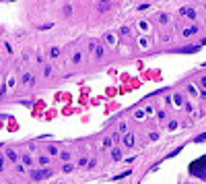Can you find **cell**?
Instances as JSON below:
<instances>
[{
    "mask_svg": "<svg viewBox=\"0 0 206 184\" xmlns=\"http://www.w3.org/2000/svg\"><path fill=\"white\" fill-rule=\"evenodd\" d=\"M43 77H52V66H45L43 68Z\"/></svg>",
    "mask_w": 206,
    "mask_h": 184,
    "instance_id": "cell-25",
    "label": "cell"
},
{
    "mask_svg": "<svg viewBox=\"0 0 206 184\" xmlns=\"http://www.w3.org/2000/svg\"><path fill=\"white\" fill-rule=\"evenodd\" d=\"M39 163H41V166H47V163H49V157H47V155H41V157H39Z\"/></svg>",
    "mask_w": 206,
    "mask_h": 184,
    "instance_id": "cell-19",
    "label": "cell"
},
{
    "mask_svg": "<svg viewBox=\"0 0 206 184\" xmlns=\"http://www.w3.org/2000/svg\"><path fill=\"white\" fill-rule=\"evenodd\" d=\"M167 128H169V130H175V128H177V122H175V120H173V122H169V126H167Z\"/></svg>",
    "mask_w": 206,
    "mask_h": 184,
    "instance_id": "cell-33",
    "label": "cell"
},
{
    "mask_svg": "<svg viewBox=\"0 0 206 184\" xmlns=\"http://www.w3.org/2000/svg\"><path fill=\"white\" fill-rule=\"evenodd\" d=\"M190 174L200 178V180H206V155H202L200 159L190 163Z\"/></svg>",
    "mask_w": 206,
    "mask_h": 184,
    "instance_id": "cell-1",
    "label": "cell"
},
{
    "mask_svg": "<svg viewBox=\"0 0 206 184\" xmlns=\"http://www.w3.org/2000/svg\"><path fill=\"white\" fill-rule=\"evenodd\" d=\"M23 83H25V85H31V83H33V75L25 73V75H23Z\"/></svg>",
    "mask_w": 206,
    "mask_h": 184,
    "instance_id": "cell-10",
    "label": "cell"
},
{
    "mask_svg": "<svg viewBox=\"0 0 206 184\" xmlns=\"http://www.w3.org/2000/svg\"><path fill=\"white\" fill-rule=\"evenodd\" d=\"M64 15H66V17L72 15V6H70V4H64Z\"/></svg>",
    "mask_w": 206,
    "mask_h": 184,
    "instance_id": "cell-18",
    "label": "cell"
},
{
    "mask_svg": "<svg viewBox=\"0 0 206 184\" xmlns=\"http://www.w3.org/2000/svg\"><path fill=\"white\" fill-rule=\"evenodd\" d=\"M122 35L124 37H130V29L128 27H122Z\"/></svg>",
    "mask_w": 206,
    "mask_h": 184,
    "instance_id": "cell-31",
    "label": "cell"
},
{
    "mask_svg": "<svg viewBox=\"0 0 206 184\" xmlns=\"http://www.w3.org/2000/svg\"><path fill=\"white\" fill-rule=\"evenodd\" d=\"M126 176H130V172H122V174H118V176H114V180H122Z\"/></svg>",
    "mask_w": 206,
    "mask_h": 184,
    "instance_id": "cell-23",
    "label": "cell"
},
{
    "mask_svg": "<svg viewBox=\"0 0 206 184\" xmlns=\"http://www.w3.org/2000/svg\"><path fill=\"white\" fill-rule=\"evenodd\" d=\"M0 147H2V143H0Z\"/></svg>",
    "mask_w": 206,
    "mask_h": 184,
    "instance_id": "cell-39",
    "label": "cell"
},
{
    "mask_svg": "<svg viewBox=\"0 0 206 184\" xmlns=\"http://www.w3.org/2000/svg\"><path fill=\"white\" fill-rule=\"evenodd\" d=\"M148 8H151V4H140L138 6V10H148Z\"/></svg>",
    "mask_w": 206,
    "mask_h": 184,
    "instance_id": "cell-36",
    "label": "cell"
},
{
    "mask_svg": "<svg viewBox=\"0 0 206 184\" xmlns=\"http://www.w3.org/2000/svg\"><path fill=\"white\" fill-rule=\"evenodd\" d=\"M179 15H186V17H190V19H196V17H198V12H196L194 8H181Z\"/></svg>",
    "mask_w": 206,
    "mask_h": 184,
    "instance_id": "cell-4",
    "label": "cell"
},
{
    "mask_svg": "<svg viewBox=\"0 0 206 184\" xmlns=\"http://www.w3.org/2000/svg\"><path fill=\"white\" fill-rule=\"evenodd\" d=\"M120 133L128 135V124H126V122H122V124H120Z\"/></svg>",
    "mask_w": 206,
    "mask_h": 184,
    "instance_id": "cell-24",
    "label": "cell"
},
{
    "mask_svg": "<svg viewBox=\"0 0 206 184\" xmlns=\"http://www.w3.org/2000/svg\"><path fill=\"white\" fill-rule=\"evenodd\" d=\"M79 166H81V168H84V166H89V161L82 157V159H79Z\"/></svg>",
    "mask_w": 206,
    "mask_h": 184,
    "instance_id": "cell-35",
    "label": "cell"
},
{
    "mask_svg": "<svg viewBox=\"0 0 206 184\" xmlns=\"http://www.w3.org/2000/svg\"><path fill=\"white\" fill-rule=\"evenodd\" d=\"M97 8H99V10H103V12H105V10H107V8H109V4H107V2H101V4H97Z\"/></svg>",
    "mask_w": 206,
    "mask_h": 184,
    "instance_id": "cell-20",
    "label": "cell"
},
{
    "mask_svg": "<svg viewBox=\"0 0 206 184\" xmlns=\"http://www.w3.org/2000/svg\"><path fill=\"white\" fill-rule=\"evenodd\" d=\"M47 176H52V172H49V170H33V172H31V178H33V180H37V182L43 180V178H47Z\"/></svg>",
    "mask_w": 206,
    "mask_h": 184,
    "instance_id": "cell-2",
    "label": "cell"
},
{
    "mask_svg": "<svg viewBox=\"0 0 206 184\" xmlns=\"http://www.w3.org/2000/svg\"><path fill=\"white\" fill-rule=\"evenodd\" d=\"M198 29H200L198 25H192V27H188V29H183V31H181V35H183V37H192L194 33H198Z\"/></svg>",
    "mask_w": 206,
    "mask_h": 184,
    "instance_id": "cell-3",
    "label": "cell"
},
{
    "mask_svg": "<svg viewBox=\"0 0 206 184\" xmlns=\"http://www.w3.org/2000/svg\"><path fill=\"white\" fill-rule=\"evenodd\" d=\"M159 23H161V25H167V23H169V15H167V12H161V15H159Z\"/></svg>",
    "mask_w": 206,
    "mask_h": 184,
    "instance_id": "cell-9",
    "label": "cell"
},
{
    "mask_svg": "<svg viewBox=\"0 0 206 184\" xmlns=\"http://www.w3.org/2000/svg\"><path fill=\"white\" fill-rule=\"evenodd\" d=\"M62 170H64V174H70V172L74 170V166H72V163H64V168H62Z\"/></svg>",
    "mask_w": 206,
    "mask_h": 184,
    "instance_id": "cell-16",
    "label": "cell"
},
{
    "mask_svg": "<svg viewBox=\"0 0 206 184\" xmlns=\"http://www.w3.org/2000/svg\"><path fill=\"white\" fill-rule=\"evenodd\" d=\"M200 44H196V46H190V48H181V50H177V52H183V54H194V52H198L200 50Z\"/></svg>",
    "mask_w": 206,
    "mask_h": 184,
    "instance_id": "cell-6",
    "label": "cell"
},
{
    "mask_svg": "<svg viewBox=\"0 0 206 184\" xmlns=\"http://www.w3.org/2000/svg\"><path fill=\"white\" fill-rule=\"evenodd\" d=\"M173 101H175L177 106H181V103H183V97H181L179 93H175V95H173Z\"/></svg>",
    "mask_w": 206,
    "mask_h": 184,
    "instance_id": "cell-13",
    "label": "cell"
},
{
    "mask_svg": "<svg viewBox=\"0 0 206 184\" xmlns=\"http://www.w3.org/2000/svg\"><path fill=\"white\" fill-rule=\"evenodd\" d=\"M138 27H140L142 31H148V23H146V21H140V23H138Z\"/></svg>",
    "mask_w": 206,
    "mask_h": 184,
    "instance_id": "cell-21",
    "label": "cell"
},
{
    "mask_svg": "<svg viewBox=\"0 0 206 184\" xmlns=\"http://www.w3.org/2000/svg\"><path fill=\"white\" fill-rule=\"evenodd\" d=\"M21 159H23V166H31V163H33V159H31L29 155H23Z\"/></svg>",
    "mask_w": 206,
    "mask_h": 184,
    "instance_id": "cell-15",
    "label": "cell"
},
{
    "mask_svg": "<svg viewBox=\"0 0 206 184\" xmlns=\"http://www.w3.org/2000/svg\"><path fill=\"white\" fill-rule=\"evenodd\" d=\"M105 42H107V44H116V37H114V33H105Z\"/></svg>",
    "mask_w": 206,
    "mask_h": 184,
    "instance_id": "cell-11",
    "label": "cell"
},
{
    "mask_svg": "<svg viewBox=\"0 0 206 184\" xmlns=\"http://www.w3.org/2000/svg\"><path fill=\"white\" fill-rule=\"evenodd\" d=\"M111 145H114L111 139H105V141H103V147H111Z\"/></svg>",
    "mask_w": 206,
    "mask_h": 184,
    "instance_id": "cell-34",
    "label": "cell"
},
{
    "mask_svg": "<svg viewBox=\"0 0 206 184\" xmlns=\"http://www.w3.org/2000/svg\"><path fill=\"white\" fill-rule=\"evenodd\" d=\"M138 44H140V48H146V46H148V40H146V37H142Z\"/></svg>",
    "mask_w": 206,
    "mask_h": 184,
    "instance_id": "cell-30",
    "label": "cell"
},
{
    "mask_svg": "<svg viewBox=\"0 0 206 184\" xmlns=\"http://www.w3.org/2000/svg\"><path fill=\"white\" fill-rule=\"evenodd\" d=\"M202 141H206V133H202V135L196 137V143H202Z\"/></svg>",
    "mask_w": 206,
    "mask_h": 184,
    "instance_id": "cell-29",
    "label": "cell"
},
{
    "mask_svg": "<svg viewBox=\"0 0 206 184\" xmlns=\"http://www.w3.org/2000/svg\"><path fill=\"white\" fill-rule=\"evenodd\" d=\"M134 116H136V118H138V120H140V118H144V110H138V112H136V114H134Z\"/></svg>",
    "mask_w": 206,
    "mask_h": 184,
    "instance_id": "cell-32",
    "label": "cell"
},
{
    "mask_svg": "<svg viewBox=\"0 0 206 184\" xmlns=\"http://www.w3.org/2000/svg\"><path fill=\"white\" fill-rule=\"evenodd\" d=\"M49 56H52V58H58V56H60V48H52V50H49Z\"/></svg>",
    "mask_w": 206,
    "mask_h": 184,
    "instance_id": "cell-12",
    "label": "cell"
},
{
    "mask_svg": "<svg viewBox=\"0 0 206 184\" xmlns=\"http://www.w3.org/2000/svg\"><path fill=\"white\" fill-rule=\"evenodd\" d=\"M81 52H74V54H72V62H74V64H79V62H81Z\"/></svg>",
    "mask_w": 206,
    "mask_h": 184,
    "instance_id": "cell-17",
    "label": "cell"
},
{
    "mask_svg": "<svg viewBox=\"0 0 206 184\" xmlns=\"http://www.w3.org/2000/svg\"><path fill=\"white\" fill-rule=\"evenodd\" d=\"M134 143H136V139H134V135H124V145L126 147H134Z\"/></svg>",
    "mask_w": 206,
    "mask_h": 184,
    "instance_id": "cell-5",
    "label": "cell"
},
{
    "mask_svg": "<svg viewBox=\"0 0 206 184\" xmlns=\"http://www.w3.org/2000/svg\"><path fill=\"white\" fill-rule=\"evenodd\" d=\"M188 93H190V95H198V91H196V87H194V85H190V87H188Z\"/></svg>",
    "mask_w": 206,
    "mask_h": 184,
    "instance_id": "cell-27",
    "label": "cell"
},
{
    "mask_svg": "<svg viewBox=\"0 0 206 184\" xmlns=\"http://www.w3.org/2000/svg\"><path fill=\"white\" fill-rule=\"evenodd\" d=\"M111 157H114L116 161H120V159H122V151H120L118 147H114V149H111Z\"/></svg>",
    "mask_w": 206,
    "mask_h": 184,
    "instance_id": "cell-8",
    "label": "cell"
},
{
    "mask_svg": "<svg viewBox=\"0 0 206 184\" xmlns=\"http://www.w3.org/2000/svg\"><path fill=\"white\" fill-rule=\"evenodd\" d=\"M60 157H62V159L68 163V159H70V153H68V151H62V153H60Z\"/></svg>",
    "mask_w": 206,
    "mask_h": 184,
    "instance_id": "cell-22",
    "label": "cell"
},
{
    "mask_svg": "<svg viewBox=\"0 0 206 184\" xmlns=\"http://www.w3.org/2000/svg\"><path fill=\"white\" fill-rule=\"evenodd\" d=\"M200 85H202V87H206V77H202V79H200Z\"/></svg>",
    "mask_w": 206,
    "mask_h": 184,
    "instance_id": "cell-38",
    "label": "cell"
},
{
    "mask_svg": "<svg viewBox=\"0 0 206 184\" xmlns=\"http://www.w3.org/2000/svg\"><path fill=\"white\" fill-rule=\"evenodd\" d=\"M6 159H10V161L17 163V159H19V157H17V151H15V149H6Z\"/></svg>",
    "mask_w": 206,
    "mask_h": 184,
    "instance_id": "cell-7",
    "label": "cell"
},
{
    "mask_svg": "<svg viewBox=\"0 0 206 184\" xmlns=\"http://www.w3.org/2000/svg\"><path fill=\"white\" fill-rule=\"evenodd\" d=\"M95 56H97V58H101V56H103V48H101V46L95 48Z\"/></svg>",
    "mask_w": 206,
    "mask_h": 184,
    "instance_id": "cell-26",
    "label": "cell"
},
{
    "mask_svg": "<svg viewBox=\"0 0 206 184\" xmlns=\"http://www.w3.org/2000/svg\"><path fill=\"white\" fill-rule=\"evenodd\" d=\"M47 151H49V155H56V153H58V149H56L54 145H49V147H47Z\"/></svg>",
    "mask_w": 206,
    "mask_h": 184,
    "instance_id": "cell-28",
    "label": "cell"
},
{
    "mask_svg": "<svg viewBox=\"0 0 206 184\" xmlns=\"http://www.w3.org/2000/svg\"><path fill=\"white\" fill-rule=\"evenodd\" d=\"M4 159H6V157H2V155H0V172L4 170Z\"/></svg>",
    "mask_w": 206,
    "mask_h": 184,
    "instance_id": "cell-37",
    "label": "cell"
},
{
    "mask_svg": "<svg viewBox=\"0 0 206 184\" xmlns=\"http://www.w3.org/2000/svg\"><path fill=\"white\" fill-rule=\"evenodd\" d=\"M177 153H181V147H177V149H173L171 153H167V155H165V159H169V157H173V155H177Z\"/></svg>",
    "mask_w": 206,
    "mask_h": 184,
    "instance_id": "cell-14",
    "label": "cell"
}]
</instances>
